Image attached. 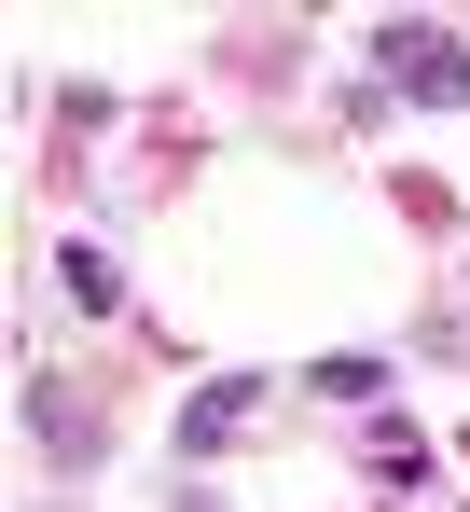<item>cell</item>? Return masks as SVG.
Masks as SVG:
<instances>
[{"label":"cell","instance_id":"cell-1","mask_svg":"<svg viewBox=\"0 0 470 512\" xmlns=\"http://www.w3.org/2000/svg\"><path fill=\"white\" fill-rule=\"evenodd\" d=\"M388 56L415 97H470V42H443V28H388Z\"/></svg>","mask_w":470,"mask_h":512},{"label":"cell","instance_id":"cell-2","mask_svg":"<svg viewBox=\"0 0 470 512\" xmlns=\"http://www.w3.org/2000/svg\"><path fill=\"white\" fill-rule=\"evenodd\" d=\"M180 512H222V499H180Z\"/></svg>","mask_w":470,"mask_h":512}]
</instances>
